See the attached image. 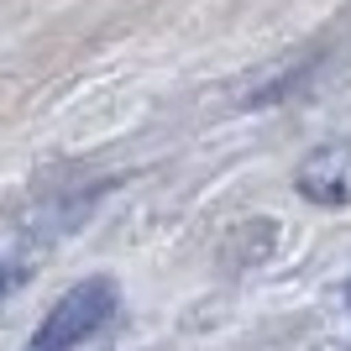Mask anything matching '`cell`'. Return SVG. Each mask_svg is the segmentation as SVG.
Wrapping results in <instances>:
<instances>
[{"mask_svg": "<svg viewBox=\"0 0 351 351\" xmlns=\"http://www.w3.org/2000/svg\"><path fill=\"white\" fill-rule=\"evenodd\" d=\"M299 194L315 205H351V147H315L299 168Z\"/></svg>", "mask_w": 351, "mask_h": 351, "instance_id": "7a4b0ae2", "label": "cell"}, {"mask_svg": "<svg viewBox=\"0 0 351 351\" xmlns=\"http://www.w3.org/2000/svg\"><path fill=\"white\" fill-rule=\"evenodd\" d=\"M116 299H121L116 278H84V283H73L58 304L43 315V325H37V336L27 341V351H73V346H84L89 336H100L105 325H110Z\"/></svg>", "mask_w": 351, "mask_h": 351, "instance_id": "6da1fadb", "label": "cell"}, {"mask_svg": "<svg viewBox=\"0 0 351 351\" xmlns=\"http://www.w3.org/2000/svg\"><path fill=\"white\" fill-rule=\"evenodd\" d=\"M21 283H27V263L21 257H0V299H11Z\"/></svg>", "mask_w": 351, "mask_h": 351, "instance_id": "3957f363", "label": "cell"}]
</instances>
